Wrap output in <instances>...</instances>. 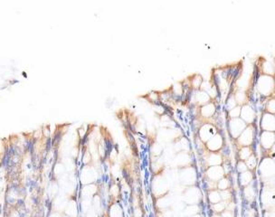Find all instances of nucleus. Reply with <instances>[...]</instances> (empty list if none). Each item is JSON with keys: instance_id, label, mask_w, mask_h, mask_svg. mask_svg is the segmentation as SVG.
<instances>
[{"instance_id": "obj_1", "label": "nucleus", "mask_w": 275, "mask_h": 217, "mask_svg": "<svg viewBox=\"0 0 275 217\" xmlns=\"http://www.w3.org/2000/svg\"><path fill=\"white\" fill-rule=\"evenodd\" d=\"M256 90L262 97H271L275 91L274 76L260 74L256 81Z\"/></svg>"}, {"instance_id": "obj_2", "label": "nucleus", "mask_w": 275, "mask_h": 217, "mask_svg": "<svg viewBox=\"0 0 275 217\" xmlns=\"http://www.w3.org/2000/svg\"><path fill=\"white\" fill-rule=\"evenodd\" d=\"M255 138V128L253 124L248 125L247 128L235 140L236 145L241 149L243 147H252Z\"/></svg>"}, {"instance_id": "obj_3", "label": "nucleus", "mask_w": 275, "mask_h": 217, "mask_svg": "<svg viewBox=\"0 0 275 217\" xmlns=\"http://www.w3.org/2000/svg\"><path fill=\"white\" fill-rule=\"evenodd\" d=\"M247 124L243 121L241 118H229L228 121V131L231 138L236 140L239 136L243 133V131L247 128Z\"/></svg>"}, {"instance_id": "obj_4", "label": "nucleus", "mask_w": 275, "mask_h": 217, "mask_svg": "<svg viewBox=\"0 0 275 217\" xmlns=\"http://www.w3.org/2000/svg\"><path fill=\"white\" fill-rule=\"evenodd\" d=\"M258 168L262 178H272L275 176V161L272 157H264L261 159Z\"/></svg>"}, {"instance_id": "obj_5", "label": "nucleus", "mask_w": 275, "mask_h": 217, "mask_svg": "<svg viewBox=\"0 0 275 217\" xmlns=\"http://www.w3.org/2000/svg\"><path fill=\"white\" fill-rule=\"evenodd\" d=\"M196 171L194 167H183L180 171V181L185 185H193L196 182Z\"/></svg>"}, {"instance_id": "obj_6", "label": "nucleus", "mask_w": 275, "mask_h": 217, "mask_svg": "<svg viewBox=\"0 0 275 217\" xmlns=\"http://www.w3.org/2000/svg\"><path fill=\"white\" fill-rule=\"evenodd\" d=\"M206 176L207 180L218 182L220 179L226 176V170L223 166H214V167H208L206 171Z\"/></svg>"}, {"instance_id": "obj_7", "label": "nucleus", "mask_w": 275, "mask_h": 217, "mask_svg": "<svg viewBox=\"0 0 275 217\" xmlns=\"http://www.w3.org/2000/svg\"><path fill=\"white\" fill-rule=\"evenodd\" d=\"M260 127L262 131L275 132V115L264 112L261 118Z\"/></svg>"}, {"instance_id": "obj_8", "label": "nucleus", "mask_w": 275, "mask_h": 217, "mask_svg": "<svg viewBox=\"0 0 275 217\" xmlns=\"http://www.w3.org/2000/svg\"><path fill=\"white\" fill-rule=\"evenodd\" d=\"M218 133L216 128L211 123H205L199 130V138L205 144L211 139L215 134Z\"/></svg>"}, {"instance_id": "obj_9", "label": "nucleus", "mask_w": 275, "mask_h": 217, "mask_svg": "<svg viewBox=\"0 0 275 217\" xmlns=\"http://www.w3.org/2000/svg\"><path fill=\"white\" fill-rule=\"evenodd\" d=\"M183 197H184V201L187 204L189 205L196 204L201 199V192L197 187L191 186L187 189Z\"/></svg>"}, {"instance_id": "obj_10", "label": "nucleus", "mask_w": 275, "mask_h": 217, "mask_svg": "<svg viewBox=\"0 0 275 217\" xmlns=\"http://www.w3.org/2000/svg\"><path fill=\"white\" fill-rule=\"evenodd\" d=\"M275 144L274 132L262 131L260 134V145L264 150H271Z\"/></svg>"}, {"instance_id": "obj_11", "label": "nucleus", "mask_w": 275, "mask_h": 217, "mask_svg": "<svg viewBox=\"0 0 275 217\" xmlns=\"http://www.w3.org/2000/svg\"><path fill=\"white\" fill-rule=\"evenodd\" d=\"M224 146V138L221 134H215L206 143V147L209 152H220Z\"/></svg>"}, {"instance_id": "obj_12", "label": "nucleus", "mask_w": 275, "mask_h": 217, "mask_svg": "<svg viewBox=\"0 0 275 217\" xmlns=\"http://www.w3.org/2000/svg\"><path fill=\"white\" fill-rule=\"evenodd\" d=\"M240 118L247 125L253 124V122L256 118V111L250 104L246 103L242 106V111H241V117Z\"/></svg>"}, {"instance_id": "obj_13", "label": "nucleus", "mask_w": 275, "mask_h": 217, "mask_svg": "<svg viewBox=\"0 0 275 217\" xmlns=\"http://www.w3.org/2000/svg\"><path fill=\"white\" fill-rule=\"evenodd\" d=\"M206 165L207 168L214 166H222L223 164V157L221 152H208L206 157H205Z\"/></svg>"}, {"instance_id": "obj_14", "label": "nucleus", "mask_w": 275, "mask_h": 217, "mask_svg": "<svg viewBox=\"0 0 275 217\" xmlns=\"http://www.w3.org/2000/svg\"><path fill=\"white\" fill-rule=\"evenodd\" d=\"M194 101L196 104H198L200 107H202V106L211 102L212 98L206 91H202V90H197V91H194Z\"/></svg>"}, {"instance_id": "obj_15", "label": "nucleus", "mask_w": 275, "mask_h": 217, "mask_svg": "<svg viewBox=\"0 0 275 217\" xmlns=\"http://www.w3.org/2000/svg\"><path fill=\"white\" fill-rule=\"evenodd\" d=\"M271 188L272 187L264 189L263 193L261 195L262 203L265 204L267 207H270V208L273 207L275 204V192Z\"/></svg>"}, {"instance_id": "obj_16", "label": "nucleus", "mask_w": 275, "mask_h": 217, "mask_svg": "<svg viewBox=\"0 0 275 217\" xmlns=\"http://www.w3.org/2000/svg\"><path fill=\"white\" fill-rule=\"evenodd\" d=\"M216 111V106L214 101L200 107V115L204 118H212Z\"/></svg>"}, {"instance_id": "obj_17", "label": "nucleus", "mask_w": 275, "mask_h": 217, "mask_svg": "<svg viewBox=\"0 0 275 217\" xmlns=\"http://www.w3.org/2000/svg\"><path fill=\"white\" fill-rule=\"evenodd\" d=\"M174 162L179 167H189L187 165L190 163V157L186 151H181L177 156V157L174 159Z\"/></svg>"}, {"instance_id": "obj_18", "label": "nucleus", "mask_w": 275, "mask_h": 217, "mask_svg": "<svg viewBox=\"0 0 275 217\" xmlns=\"http://www.w3.org/2000/svg\"><path fill=\"white\" fill-rule=\"evenodd\" d=\"M261 74L275 76V65L268 60H263L261 64Z\"/></svg>"}, {"instance_id": "obj_19", "label": "nucleus", "mask_w": 275, "mask_h": 217, "mask_svg": "<svg viewBox=\"0 0 275 217\" xmlns=\"http://www.w3.org/2000/svg\"><path fill=\"white\" fill-rule=\"evenodd\" d=\"M238 180H239V184H240V185L243 186V187H245V186L251 184L252 181L253 180V174L252 171L247 170V171H245V172H243V173L239 174V178H238Z\"/></svg>"}, {"instance_id": "obj_20", "label": "nucleus", "mask_w": 275, "mask_h": 217, "mask_svg": "<svg viewBox=\"0 0 275 217\" xmlns=\"http://www.w3.org/2000/svg\"><path fill=\"white\" fill-rule=\"evenodd\" d=\"M243 193L244 198L248 201V202L251 203V202H253V201L254 200L256 193H255V189H254V187H253V185L249 184V185L245 186V187L243 188Z\"/></svg>"}, {"instance_id": "obj_21", "label": "nucleus", "mask_w": 275, "mask_h": 217, "mask_svg": "<svg viewBox=\"0 0 275 217\" xmlns=\"http://www.w3.org/2000/svg\"><path fill=\"white\" fill-rule=\"evenodd\" d=\"M253 154V151L251 147H243L239 149V152H238V157H239V160H242V161H245L247 160Z\"/></svg>"}, {"instance_id": "obj_22", "label": "nucleus", "mask_w": 275, "mask_h": 217, "mask_svg": "<svg viewBox=\"0 0 275 217\" xmlns=\"http://www.w3.org/2000/svg\"><path fill=\"white\" fill-rule=\"evenodd\" d=\"M208 196V201L210 202L211 204H215V203L222 201L221 194H220V191L218 189L208 191V196Z\"/></svg>"}, {"instance_id": "obj_23", "label": "nucleus", "mask_w": 275, "mask_h": 217, "mask_svg": "<svg viewBox=\"0 0 275 217\" xmlns=\"http://www.w3.org/2000/svg\"><path fill=\"white\" fill-rule=\"evenodd\" d=\"M244 162H245L246 166L248 167V170H250L252 172L257 167V165H258V159H257V157L254 153L247 160H245Z\"/></svg>"}, {"instance_id": "obj_24", "label": "nucleus", "mask_w": 275, "mask_h": 217, "mask_svg": "<svg viewBox=\"0 0 275 217\" xmlns=\"http://www.w3.org/2000/svg\"><path fill=\"white\" fill-rule=\"evenodd\" d=\"M203 78L201 75L199 74H195L192 77V80H190V85L191 87L194 89V91H197V90H200L201 89V86H202V83H203Z\"/></svg>"}, {"instance_id": "obj_25", "label": "nucleus", "mask_w": 275, "mask_h": 217, "mask_svg": "<svg viewBox=\"0 0 275 217\" xmlns=\"http://www.w3.org/2000/svg\"><path fill=\"white\" fill-rule=\"evenodd\" d=\"M230 185H231V180L226 176L225 177H223L222 179H220L217 182V189L219 191L227 190V189L230 188Z\"/></svg>"}, {"instance_id": "obj_26", "label": "nucleus", "mask_w": 275, "mask_h": 217, "mask_svg": "<svg viewBox=\"0 0 275 217\" xmlns=\"http://www.w3.org/2000/svg\"><path fill=\"white\" fill-rule=\"evenodd\" d=\"M227 205H228V203L225 201H221L215 204H212V209L215 214H222L227 208Z\"/></svg>"}, {"instance_id": "obj_27", "label": "nucleus", "mask_w": 275, "mask_h": 217, "mask_svg": "<svg viewBox=\"0 0 275 217\" xmlns=\"http://www.w3.org/2000/svg\"><path fill=\"white\" fill-rule=\"evenodd\" d=\"M264 112H268L275 115V98H271L265 102L264 105Z\"/></svg>"}, {"instance_id": "obj_28", "label": "nucleus", "mask_w": 275, "mask_h": 217, "mask_svg": "<svg viewBox=\"0 0 275 217\" xmlns=\"http://www.w3.org/2000/svg\"><path fill=\"white\" fill-rule=\"evenodd\" d=\"M241 111H242V106L237 105L235 108L232 109L228 111V117L229 118H237L241 117Z\"/></svg>"}, {"instance_id": "obj_29", "label": "nucleus", "mask_w": 275, "mask_h": 217, "mask_svg": "<svg viewBox=\"0 0 275 217\" xmlns=\"http://www.w3.org/2000/svg\"><path fill=\"white\" fill-rule=\"evenodd\" d=\"M235 100L237 101V104L240 106H243L244 104H246V94L243 91H237L235 94Z\"/></svg>"}, {"instance_id": "obj_30", "label": "nucleus", "mask_w": 275, "mask_h": 217, "mask_svg": "<svg viewBox=\"0 0 275 217\" xmlns=\"http://www.w3.org/2000/svg\"><path fill=\"white\" fill-rule=\"evenodd\" d=\"M237 105H238V104H237V101H236V100H235V96H234V94H233V95L229 96V98H228L226 100L227 110H228V111H229V110H231L232 109L235 108Z\"/></svg>"}, {"instance_id": "obj_31", "label": "nucleus", "mask_w": 275, "mask_h": 217, "mask_svg": "<svg viewBox=\"0 0 275 217\" xmlns=\"http://www.w3.org/2000/svg\"><path fill=\"white\" fill-rule=\"evenodd\" d=\"M221 194V197H222V201H225L226 203H229L231 199H232V193L229 189L227 190H224V191H220Z\"/></svg>"}, {"instance_id": "obj_32", "label": "nucleus", "mask_w": 275, "mask_h": 217, "mask_svg": "<svg viewBox=\"0 0 275 217\" xmlns=\"http://www.w3.org/2000/svg\"><path fill=\"white\" fill-rule=\"evenodd\" d=\"M236 170H237V172H238L239 174H241V173H243V172L247 171V170H248V167H247V166H246V164H245L244 161L238 160V162H237V164H236Z\"/></svg>"}, {"instance_id": "obj_33", "label": "nucleus", "mask_w": 275, "mask_h": 217, "mask_svg": "<svg viewBox=\"0 0 275 217\" xmlns=\"http://www.w3.org/2000/svg\"><path fill=\"white\" fill-rule=\"evenodd\" d=\"M196 208H197V206L195 204L189 205L187 209H185V214H187V216H193L197 213V211H195Z\"/></svg>"}, {"instance_id": "obj_34", "label": "nucleus", "mask_w": 275, "mask_h": 217, "mask_svg": "<svg viewBox=\"0 0 275 217\" xmlns=\"http://www.w3.org/2000/svg\"><path fill=\"white\" fill-rule=\"evenodd\" d=\"M222 217H234V211H231L229 209H226L222 214H221Z\"/></svg>"}, {"instance_id": "obj_35", "label": "nucleus", "mask_w": 275, "mask_h": 217, "mask_svg": "<svg viewBox=\"0 0 275 217\" xmlns=\"http://www.w3.org/2000/svg\"><path fill=\"white\" fill-rule=\"evenodd\" d=\"M213 217H222V215H220V214H214Z\"/></svg>"}, {"instance_id": "obj_36", "label": "nucleus", "mask_w": 275, "mask_h": 217, "mask_svg": "<svg viewBox=\"0 0 275 217\" xmlns=\"http://www.w3.org/2000/svg\"><path fill=\"white\" fill-rule=\"evenodd\" d=\"M273 155H274V156L273 157V160H274V161H275V154H273Z\"/></svg>"}, {"instance_id": "obj_37", "label": "nucleus", "mask_w": 275, "mask_h": 217, "mask_svg": "<svg viewBox=\"0 0 275 217\" xmlns=\"http://www.w3.org/2000/svg\"><path fill=\"white\" fill-rule=\"evenodd\" d=\"M190 217H200L199 215H193V216H190Z\"/></svg>"}, {"instance_id": "obj_38", "label": "nucleus", "mask_w": 275, "mask_h": 217, "mask_svg": "<svg viewBox=\"0 0 275 217\" xmlns=\"http://www.w3.org/2000/svg\"><path fill=\"white\" fill-rule=\"evenodd\" d=\"M274 81H275V77H274Z\"/></svg>"}, {"instance_id": "obj_39", "label": "nucleus", "mask_w": 275, "mask_h": 217, "mask_svg": "<svg viewBox=\"0 0 275 217\" xmlns=\"http://www.w3.org/2000/svg\"><path fill=\"white\" fill-rule=\"evenodd\" d=\"M274 136H275V132H274Z\"/></svg>"}, {"instance_id": "obj_40", "label": "nucleus", "mask_w": 275, "mask_h": 217, "mask_svg": "<svg viewBox=\"0 0 275 217\" xmlns=\"http://www.w3.org/2000/svg\"><path fill=\"white\" fill-rule=\"evenodd\" d=\"M274 77H275V76H274Z\"/></svg>"}]
</instances>
